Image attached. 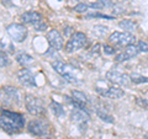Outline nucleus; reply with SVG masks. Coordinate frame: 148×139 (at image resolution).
<instances>
[{
	"instance_id": "obj_1",
	"label": "nucleus",
	"mask_w": 148,
	"mask_h": 139,
	"mask_svg": "<svg viewBox=\"0 0 148 139\" xmlns=\"http://www.w3.org/2000/svg\"><path fill=\"white\" fill-rule=\"evenodd\" d=\"M0 126H1L3 131L8 133L20 132L25 126L24 116L18 112H12V111L3 108L1 116H0Z\"/></svg>"
},
{
	"instance_id": "obj_2",
	"label": "nucleus",
	"mask_w": 148,
	"mask_h": 139,
	"mask_svg": "<svg viewBox=\"0 0 148 139\" xmlns=\"http://www.w3.org/2000/svg\"><path fill=\"white\" fill-rule=\"evenodd\" d=\"M86 36L83 32H74V33L71 36V38L68 40V42L64 46V50L66 53H74L77 50H79L80 48H83L86 44Z\"/></svg>"
},
{
	"instance_id": "obj_3",
	"label": "nucleus",
	"mask_w": 148,
	"mask_h": 139,
	"mask_svg": "<svg viewBox=\"0 0 148 139\" xmlns=\"http://www.w3.org/2000/svg\"><path fill=\"white\" fill-rule=\"evenodd\" d=\"M25 105H26L27 112L32 116H43L46 113L43 101L38 99V97L27 95L25 97Z\"/></svg>"
},
{
	"instance_id": "obj_4",
	"label": "nucleus",
	"mask_w": 148,
	"mask_h": 139,
	"mask_svg": "<svg viewBox=\"0 0 148 139\" xmlns=\"http://www.w3.org/2000/svg\"><path fill=\"white\" fill-rule=\"evenodd\" d=\"M136 37L131 32H114L109 36V42L120 47H127L130 44H135Z\"/></svg>"
},
{
	"instance_id": "obj_5",
	"label": "nucleus",
	"mask_w": 148,
	"mask_h": 139,
	"mask_svg": "<svg viewBox=\"0 0 148 139\" xmlns=\"http://www.w3.org/2000/svg\"><path fill=\"white\" fill-rule=\"evenodd\" d=\"M27 131L31 134L37 137H45L47 136L49 132V124L48 122L43 118H37V119H32L27 124Z\"/></svg>"
},
{
	"instance_id": "obj_6",
	"label": "nucleus",
	"mask_w": 148,
	"mask_h": 139,
	"mask_svg": "<svg viewBox=\"0 0 148 139\" xmlns=\"http://www.w3.org/2000/svg\"><path fill=\"white\" fill-rule=\"evenodd\" d=\"M6 31L9 36L15 42H24L27 36V29L21 24H10L6 26Z\"/></svg>"
},
{
	"instance_id": "obj_7",
	"label": "nucleus",
	"mask_w": 148,
	"mask_h": 139,
	"mask_svg": "<svg viewBox=\"0 0 148 139\" xmlns=\"http://www.w3.org/2000/svg\"><path fill=\"white\" fill-rule=\"evenodd\" d=\"M106 79L110 81V82H114L116 85H120V86H127L130 85L131 82V75H127V74H122L117 70H114L111 69L106 73Z\"/></svg>"
},
{
	"instance_id": "obj_8",
	"label": "nucleus",
	"mask_w": 148,
	"mask_h": 139,
	"mask_svg": "<svg viewBox=\"0 0 148 139\" xmlns=\"http://www.w3.org/2000/svg\"><path fill=\"white\" fill-rule=\"evenodd\" d=\"M52 68L58 74H61V75L64 79H66L67 81H69V82H75V78H74L72 74H71V69H69V67L64 62H62V61H54L52 63Z\"/></svg>"
},
{
	"instance_id": "obj_9",
	"label": "nucleus",
	"mask_w": 148,
	"mask_h": 139,
	"mask_svg": "<svg viewBox=\"0 0 148 139\" xmlns=\"http://www.w3.org/2000/svg\"><path fill=\"white\" fill-rule=\"evenodd\" d=\"M47 40L48 43L51 46V49L54 50H61L64 47V42H63V37L57 30H51L47 33Z\"/></svg>"
},
{
	"instance_id": "obj_10",
	"label": "nucleus",
	"mask_w": 148,
	"mask_h": 139,
	"mask_svg": "<svg viewBox=\"0 0 148 139\" xmlns=\"http://www.w3.org/2000/svg\"><path fill=\"white\" fill-rule=\"evenodd\" d=\"M140 53V49H138V46H135V44H130L127 46L126 48H125L123 52L119 53L116 55V58H115V61L121 63V62H126L128 59H131L133 57H136V55Z\"/></svg>"
},
{
	"instance_id": "obj_11",
	"label": "nucleus",
	"mask_w": 148,
	"mask_h": 139,
	"mask_svg": "<svg viewBox=\"0 0 148 139\" xmlns=\"http://www.w3.org/2000/svg\"><path fill=\"white\" fill-rule=\"evenodd\" d=\"M17 80L20 81L21 85L24 86H36V81H35V78L32 75V73L29 70V69H21V70L17 72Z\"/></svg>"
},
{
	"instance_id": "obj_12",
	"label": "nucleus",
	"mask_w": 148,
	"mask_h": 139,
	"mask_svg": "<svg viewBox=\"0 0 148 139\" xmlns=\"http://www.w3.org/2000/svg\"><path fill=\"white\" fill-rule=\"evenodd\" d=\"M71 118H72V121L74 123L79 124V126H83V124H86V122L89 121V114L85 112V110L77 108L72 112Z\"/></svg>"
},
{
	"instance_id": "obj_13",
	"label": "nucleus",
	"mask_w": 148,
	"mask_h": 139,
	"mask_svg": "<svg viewBox=\"0 0 148 139\" xmlns=\"http://www.w3.org/2000/svg\"><path fill=\"white\" fill-rule=\"evenodd\" d=\"M42 15L37 11H26L25 14L21 15V21L24 24H27V25H32L34 26L37 21L42 20Z\"/></svg>"
},
{
	"instance_id": "obj_14",
	"label": "nucleus",
	"mask_w": 148,
	"mask_h": 139,
	"mask_svg": "<svg viewBox=\"0 0 148 139\" xmlns=\"http://www.w3.org/2000/svg\"><path fill=\"white\" fill-rule=\"evenodd\" d=\"M123 90H121L120 87L117 86H111V87H108V90H105L101 92V95H103L104 97H108V99H120V97L123 96Z\"/></svg>"
},
{
	"instance_id": "obj_15",
	"label": "nucleus",
	"mask_w": 148,
	"mask_h": 139,
	"mask_svg": "<svg viewBox=\"0 0 148 139\" xmlns=\"http://www.w3.org/2000/svg\"><path fill=\"white\" fill-rule=\"evenodd\" d=\"M3 90L6 92L8 97H9L10 100H12L14 102H16V104L20 102L21 95H20V91H18L17 89H15V87H12V86H4Z\"/></svg>"
},
{
	"instance_id": "obj_16",
	"label": "nucleus",
	"mask_w": 148,
	"mask_h": 139,
	"mask_svg": "<svg viewBox=\"0 0 148 139\" xmlns=\"http://www.w3.org/2000/svg\"><path fill=\"white\" fill-rule=\"evenodd\" d=\"M16 61H17L18 64H21L24 68H27V67H30V65L34 64L35 59L27 53H20V54L16 55Z\"/></svg>"
},
{
	"instance_id": "obj_17",
	"label": "nucleus",
	"mask_w": 148,
	"mask_h": 139,
	"mask_svg": "<svg viewBox=\"0 0 148 139\" xmlns=\"http://www.w3.org/2000/svg\"><path fill=\"white\" fill-rule=\"evenodd\" d=\"M114 1L112 0H96L95 3L90 4V7L91 9H98V10H101V9H110V7H114Z\"/></svg>"
},
{
	"instance_id": "obj_18",
	"label": "nucleus",
	"mask_w": 148,
	"mask_h": 139,
	"mask_svg": "<svg viewBox=\"0 0 148 139\" xmlns=\"http://www.w3.org/2000/svg\"><path fill=\"white\" fill-rule=\"evenodd\" d=\"M119 26L126 32H133L137 29V24L132 20H121L119 22Z\"/></svg>"
},
{
	"instance_id": "obj_19",
	"label": "nucleus",
	"mask_w": 148,
	"mask_h": 139,
	"mask_svg": "<svg viewBox=\"0 0 148 139\" xmlns=\"http://www.w3.org/2000/svg\"><path fill=\"white\" fill-rule=\"evenodd\" d=\"M72 97L74 101H77V102H79L82 105H86L88 102V99H86V95L84 92L82 91H78V90H73L72 91Z\"/></svg>"
},
{
	"instance_id": "obj_20",
	"label": "nucleus",
	"mask_w": 148,
	"mask_h": 139,
	"mask_svg": "<svg viewBox=\"0 0 148 139\" xmlns=\"http://www.w3.org/2000/svg\"><path fill=\"white\" fill-rule=\"evenodd\" d=\"M96 114L99 116V117L103 119V121H105V122H109V123H112L114 122V118L111 117V114H109L108 112L105 111V108H103V107H96Z\"/></svg>"
},
{
	"instance_id": "obj_21",
	"label": "nucleus",
	"mask_w": 148,
	"mask_h": 139,
	"mask_svg": "<svg viewBox=\"0 0 148 139\" xmlns=\"http://www.w3.org/2000/svg\"><path fill=\"white\" fill-rule=\"evenodd\" d=\"M51 110H52V112L54 113V116H57V117H62L64 116V108L62 107V105H59L58 102H51Z\"/></svg>"
},
{
	"instance_id": "obj_22",
	"label": "nucleus",
	"mask_w": 148,
	"mask_h": 139,
	"mask_svg": "<svg viewBox=\"0 0 148 139\" xmlns=\"http://www.w3.org/2000/svg\"><path fill=\"white\" fill-rule=\"evenodd\" d=\"M106 32H108V27L106 26H103V25H96L92 27V33L96 35L98 37H103L106 35Z\"/></svg>"
},
{
	"instance_id": "obj_23",
	"label": "nucleus",
	"mask_w": 148,
	"mask_h": 139,
	"mask_svg": "<svg viewBox=\"0 0 148 139\" xmlns=\"http://www.w3.org/2000/svg\"><path fill=\"white\" fill-rule=\"evenodd\" d=\"M131 80L135 84H142V82H148V76H142L140 74L133 73L131 74Z\"/></svg>"
},
{
	"instance_id": "obj_24",
	"label": "nucleus",
	"mask_w": 148,
	"mask_h": 139,
	"mask_svg": "<svg viewBox=\"0 0 148 139\" xmlns=\"http://www.w3.org/2000/svg\"><path fill=\"white\" fill-rule=\"evenodd\" d=\"M34 27H35V30H36L37 32H42V31H45L46 29H47V22H46L43 18H42V20L37 21L36 24L34 25Z\"/></svg>"
},
{
	"instance_id": "obj_25",
	"label": "nucleus",
	"mask_w": 148,
	"mask_h": 139,
	"mask_svg": "<svg viewBox=\"0 0 148 139\" xmlns=\"http://www.w3.org/2000/svg\"><path fill=\"white\" fill-rule=\"evenodd\" d=\"M136 104L140 106L141 108L147 110L148 111V100L147 99H142V97H137L136 99Z\"/></svg>"
},
{
	"instance_id": "obj_26",
	"label": "nucleus",
	"mask_w": 148,
	"mask_h": 139,
	"mask_svg": "<svg viewBox=\"0 0 148 139\" xmlns=\"http://www.w3.org/2000/svg\"><path fill=\"white\" fill-rule=\"evenodd\" d=\"M88 7H90V6L86 5V4H84V3H80V4H78V5L74 6L73 10L75 12H85L88 10Z\"/></svg>"
},
{
	"instance_id": "obj_27",
	"label": "nucleus",
	"mask_w": 148,
	"mask_h": 139,
	"mask_svg": "<svg viewBox=\"0 0 148 139\" xmlns=\"http://www.w3.org/2000/svg\"><path fill=\"white\" fill-rule=\"evenodd\" d=\"M138 49H140V52H145V53H148V43L146 42V41L143 40H140L138 41Z\"/></svg>"
},
{
	"instance_id": "obj_28",
	"label": "nucleus",
	"mask_w": 148,
	"mask_h": 139,
	"mask_svg": "<svg viewBox=\"0 0 148 139\" xmlns=\"http://www.w3.org/2000/svg\"><path fill=\"white\" fill-rule=\"evenodd\" d=\"M0 58H1V61H0V65H1V68H4V67H6V65H9V57L8 55L4 53V50H1V54H0Z\"/></svg>"
},
{
	"instance_id": "obj_29",
	"label": "nucleus",
	"mask_w": 148,
	"mask_h": 139,
	"mask_svg": "<svg viewBox=\"0 0 148 139\" xmlns=\"http://www.w3.org/2000/svg\"><path fill=\"white\" fill-rule=\"evenodd\" d=\"M91 17H101V18H108V20H112V16H108V15H101V14H89L86 15V18H91Z\"/></svg>"
},
{
	"instance_id": "obj_30",
	"label": "nucleus",
	"mask_w": 148,
	"mask_h": 139,
	"mask_svg": "<svg viewBox=\"0 0 148 139\" xmlns=\"http://www.w3.org/2000/svg\"><path fill=\"white\" fill-rule=\"evenodd\" d=\"M104 52L106 54H115L116 53V50L114 49V47H110L109 44H104Z\"/></svg>"
},
{
	"instance_id": "obj_31",
	"label": "nucleus",
	"mask_w": 148,
	"mask_h": 139,
	"mask_svg": "<svg viewBox=\"0 0 148 139\" xmlns=\"http://www.w3.org/2000/svg\"><path fill=\"white\" fill-rule=\"evenodd\" d=\"M125 10L121 7V6H117V5H114V7H112V12L115 14V15H119V14H122Z\"/></svg>"
},
{
	"instance_id": "obj_32",
	"label": "nucleus",
	"mask_w": 148,
	"mask_h": 139,
	"mask_svg": "<svg viewBox=\"0 0 148 139\" xmlns=\"http://www.w3.org/2000/svg\"><path fill=\"white\" fill-rule=\"evenodd\" d=\"M74 33V31L72 30V27H67V29H66V32H64V35H66V36H69V35H73Z\"/></svg>"
},
{
	"instance_id": "obj_33",
	"label": "nucleus",
	"mask_w": 148,
	"mask_h": 139,
	"mask_svg": "<svg viewBox=\"0 0 148 139\" xmlns=\"http://www.w3.org/2000/svg\"><path fill=\"white\" fill-rule=\"evenodd\" d=\"M99 48H100V44H95L94 47L91 48V52H92V53H94V52H95V53H99Z\"/></svg>"
}]
</instances>
